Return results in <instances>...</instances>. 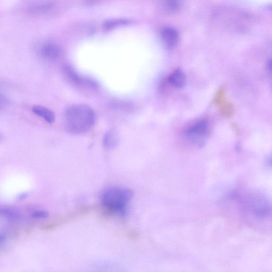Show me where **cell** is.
Returning <instances> with one entry per match:
<instances>
[{
  "label": "cell",
  "mask_w": 272,
  "mask_h": 272,
  "mask_svg": "<svg viewBox=\"0 0 272 272\" xmlns=\"http://www.w3.org/2000/svg\"><path fill=\"white\" fill-rule=\"evenodd\" d=\"M168 82L175 88L184 87L186 83V76L184 72L181 69L175 70L169 76Z\"/></svg>",
  "instance_id": "cell-8"
},
{
  "label": "cell",
  "mask_w": 272,
  "mask_h": 272,
  "mask_svg": "<svg viewBox=\"0 0 272 272\" xmlns=\"http://www.w3.org/2000/svg\"><path fill=\"white\" fill-rule=\"evenodd\" d=\"M269 165L272 166V157L268 161Z\"/></svg>",
  "instance_id": "cell-15"
},
{
  "label": "cell",
  "mask_w": 272,
  "mask_h": 272,
  "mask_svg": "<svg viewBox=\"0 0 272 272\" xmlns=\"http://www.w3.org/2000/svg\"><path fill=\"white\" fill-rule=\"evenodd\" d=\"M135 21L129 19H114L105 22L104 28L105 30H111L119 27L133 25Z\"/></svg>",
  "instance_id": "cell-11"
},
{
  "label": "cell",
  "mask_w": 272,
  "mask_h": 272,
  "mask_svg": "<svg viewBox=\"0 0 272 272\" xmlns=\"http://www.w3.org/2000/svg\"><path fill=\"white\" fill-rule=\"evenodd\" d=\"M249 207L251 212L257 216L264 217L272 212V207L267 199L262 196L255 195L249 199Z\"/></svg>",
  "instance_id": "cell-3"
},
{
  "label": "cell",
  "mask_w": 272,
  "mask_h": 272,
  "mask_svg": "<svg viewBox=\"0 0 272 272\" xmlns=\"http://www.w3.org/2000/svg\"><path fill=\"white\" fill-rule=\"evenodd\" d=\"M161 38L163 43L168 49H172L177 45L179 40V34L176 29L170 27L163 28Z\"/></svg>",
  "instance_id": "cell-5"
},
{
  "label": "cell",
  "mask_w": 272,
  "mask_h": 272,
  "mask_svg": "<svg viewBox=\"0 0 272 272\" xmlns=\"http://www.w3.org/2000/svg\"><path fill=\"white\" fill-rule=\"evenodd\" d=\"M267 69L268 70V72H269V74L272 77V59L270 60V61L268 63Z\"/></svg>",
  "instance_id": "cell-14"
},
{
  "label": "cell",
  "mask_w": 272,
  "mask_h": 272,
  "mask_svg": "<svg viewBox=\"0 0 272 272\" xmlns=\"http://www.w3.org/2000/svg\"><path fill=\"white\" fill-rule=\"evenodd\" d=\"M119 143V137L116 131L111 130L105 133L103 139L104 147L108 149L114 148Z\"/></svg>",
  "instance_id": "cell-9"
},
{
  "label": "cell",
  "mask_w": 272,
  "mask_h": 272,
  "mask_svg": "<svg viewBox=\"0 0 272 272\" xmlns=\"http://www.w3.org/2000/svg\"><path fill=\"white\" fill-rule=\"evenodd\" d=\"M64 71L65 75L69 78V79L71 82L78 84V85L86 86L90 87H95L96 86V84L93 81L78 74L73 68H72L71 66L68 65H65Z\"/></svg>",
  "instance_id": "cell-6"
},
{
  "label": "cell",
  "mask_w": 272,
  "mask_h": 272,
  "mask_svg": "<svg viewBox=\"0 0 272 272\" xmlns=\"http://www.w3.org/2000/svg\"><path fill=\"white\" fill-rule=\"evenodd\" d=\"M48 216V213L43 210H35L32 213L33 218L35 219H44Z\"/></svg>",
  "instance_id": "cell-13"
},
{
  "label": "cell",
  "mask_w": 272,
  "mask_h": 272,
  "mask_svg": "<svg viewBox=\"0 0 272 272\" xmlns=\"http://www.w3.org/2000/svg\"><path fill=\"white\" fill-rule=\"evenodd\" d=\"M133 197V192L121 187H111L102 193L101 201L107 215L125 216Z\"/></svg>",
  "instance_id": "cell-1"
},
{
  "label": "cell",
  "mask_w": 272,
  "mask_h": 272,
  "mask_svg": "<svg viewBox=\"0 0 272 272\" xmlns=\"http://www.w3.org/2000/svg\"><path fill=\"white\" fill-rule=\"evenodd\" d=\"M2 216L11 221H19L21 219V214L15 210L3 209L1 210Z\"/></svg>",
  "instance_id": "cell-12"
},
{
  "label": "cell",
  "mask_w": 272,
  "mask_h": 272,
  "mask_svg": "<svg viewBox=\"0 0 272 272\" xmlns=\"http://www.w3.org/2000/svg\"><path fill=\"white\" fill-rule=\"evenodd\" d=\"M32 110L34 113L42 118H43L48 123L52 124L55 121V114L45 107L40 105L34 106Z\"/></svg>",
  "instance_id": "cell-10"
},
{
  "label": "cell",
  "mask_w": 272,
  "mask_h": 272,
  "mask_svg": "<svg viewBox=\"0 0 272 272\" xmlns=\"http://www.w3.org/2000/svg\"><path fill=\"white\" fill-rule=\"evenodd\" d=\"M209 124L207 120L203 119L193 124L187 130V135L193 142L198 145H202V139L209 132Z\"/></svg>",
  "instance_id": "cell-4"
},
{
  "label": "cell",
  "mask_w": 272,
  "mask_h": 272,
  "mask_svg": "<svg viewBox=\"0 0 272 272\" xmlns=\"http://www.w3.org/2000/svg\"><path fill=\"white\" fill-rule=\"evenodd\" d=\"M66 127L75 134H82L92 128L95 122V114L91 107L84 105L70 106L66 110Z\"/></svg>",
  "instance_id": "cell-2"
},
{
  "label": "cell",
  "mask_w": 272,
  "mask_h": 272,
  "mask_svg": "<svg viewBox=\"0 0 272 272\" xmlns=\"http://www.w3.org/2000/svg\"><path fill=\"white\" fill-rule=\"evenodd\" d=\"M40 54L44 59L52 61L57 59L60 56L59 48L52 43H47L41 48Z\"/></svg>",
  "instance_id": "cell-7"
}]
</instances>
